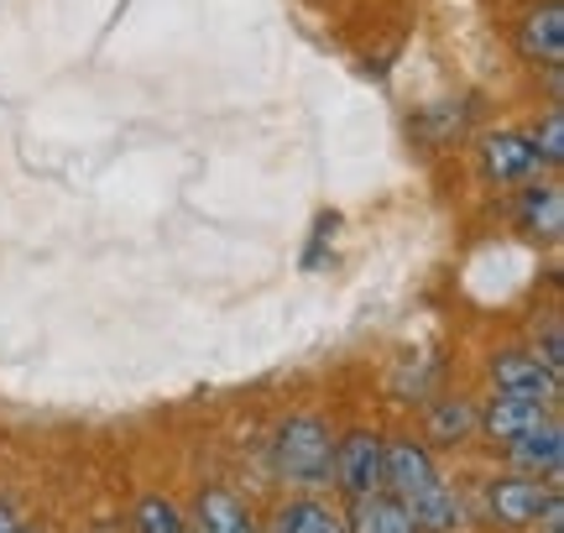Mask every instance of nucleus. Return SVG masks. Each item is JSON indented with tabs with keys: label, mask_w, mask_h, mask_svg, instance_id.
<instances>
[{
	"label": "nucleus",
	"mask_w": 564,
	"mask_h": 533,
	"mask_svg": "<svg viewBox=\"0 0 564 533\" xmlns=\"http://www.w3.org/2000/svg\"><path fill=\"white\" fill-rule=\"evenodd\" d=\"M137 533H188L183 513L167 497H141L137 502Z\"/></svg>",
	"instance_id": "obj_17"
},
{
	"label": "nucleus",
	"mask_w": 564,
	"mask_h": 533,
	"mask_svg": "<svg viewBox=\"0 0 564 533\" xmlns=\"http://www.w3.org/2000/svg\"><path fill=\"white\" fill-rule=\"evenodd\" d=\"M382 492L398 497L423 533L460 529V502L444 487L434 455L413 445V439H382Z\"/></svg>",
	"instance_id": "obj_1"
},
{
	"label": "nucleus",
	"mask_w": 564,
	"mask_h": 533,
	"mask_svg": "<svg viewBox=\"0 0 564 533\" xmlns=\"http://www.w3.org/2000/svg\"><path fill=\"white\" fill-rule=\"evenodd\" d=\"M188 533H199V529H188Z\"/></svg>",
	"instance_id": "obj_23"
},
{
	"label": "nucleus",
	"mask_w": 564,
	"mask_h": 533,
	"mask_svg": "<svg viewBox=\"0 0 564 533\" xmlns=\"http://www.w3.org/2000/svg\"><path fill=\"white\" fill-rule=\"evenodd\" d=\"M17 533H32V529H17Z\"/></svg>",
	"instance_id": "obj_22"
},
{
	"label": "nucleus",
	"mask_w": 564,
	"mask_h": 533,
	"mask_svg": "<svg viewBox=\"0 0 564 533\" xmlns=\"http://www.w3.org/2000/svg\"><path fill=\"white\" fill-rule=\"evenodd\" d=\"M345 529L350 533H423L419 523H413V513H408L392 492L356 497V502H350V518H345Z\"/></svg>",
	"instance_id": "obj_12"
},
{
	"label": "nucleus",
	"mask_w": 564,
	"mask_h": 533,
	"mask_svg": "<svg viewBox=\"0 0 564 533\" xmlns=\"http://www.w3.org/2000/svg\"><path fill=\"white\" fill-rule=\"evenodd\" d=\"M507 460H512V471H523V476H560V466H564V424L560 418H544L539 429L507 439Z\"/></svg>",
	"instance_id": "obj_10"
},
{
	"label": "nucleus",
	"mask_w": 564,
	"mask_h": 533,
	"mask_svg": "<svg viewBox=\"0 0 564 533\" xmlns=\"http://www.w3.org/2000/svg\"><path fill=\"white\" fill-rule=\"evenodd\" d=\"M528 529L533 533H564V492H549L544 508L528 518Z\"/></svg>",
	"instance_id": "obj_20"
},
{
	"label": "nucleus",
	"mask_w": 564,
	"mask_h": 533,
	"mask_svg": "<svg viewBox=\"0 0 564 533\" xmlns=\"http://www.w3.org/2000/svg\"><path fill=\"white\" fill-rule=\"evenodd\" d=\"M512 230L528 236V241H539V247H560L564 236V188L554 178H528L518 184L512 194Z\"/></svg>",
	"instance_id": "obj_4"
},
{
	"label": "nucleus",
	"mask_w": 564,
	"mask_h": 533,
	"mask_svg": "<svg viewBox=\"0 0 564 533\" xmlns=\"http://www.w3.org/2000/svg\"><path fill=\"white\" fill-rule=\"evenodd\" d=\"M533 356H539L554 377H564V329H560V319H549L544 325V346H533Z\"/></svg>",
	"instance_id": "obj_19"
},
{
	"label": "nucleus",
	"mask_w": 564,
	"mask_h": 533,
	"mask_svg": "<svg viewBox=\"0 0 564 533\" xmlns=\"http://www.w3.org/2000/svg\"><path fill=\"white\" fill-rule=\"evenodd\" d=\"M549 492H560V476H523V471H512V476H497V481L486 487V508L502 518L507 529H528V518L544 508Z\"/></svg>",
	"instance_id": "obj_7"
},
{
	"label": "nucleus",
	"mask_w": 564,
	"mask_h": 533,
	"mask_svg": "<svg viewBox=\"0 0 564 533\" xmlns=\"http://www.w3.org/2000/svg\"><path fill=\"white\" fill-rule=\"evenodd\" d=\"M272 466L293 487H324L329 466H335V434H329V424L314 418V413L288 418L278 429V439H272Z\"/></svg>",
	"instance_id": "obj_2"
},
{
	"label": "nucleus",
	"mask_w": 564,
	"mask_h": 533,
	"mask_svg": "<svg viewBox=\"0 0 564 533\" xmlns=\"http://www.w3.org/2000/svg\"><path fill=\"white\" fill-rule=\"evenodd\" d=\"M199 533H262L257 518L236 492L225 487H204L199 492Z\"/></svg>",
	"instance_id": "obj_14"
},
{
	"label": "nucleus",
	"mask_w": 564,
	"mask_h": 533,
	"mask_svg": "<svg viewBox=\"0 0 564 533\" xmlns=\"http://www.w3.org/2000/svg\"><path fill=\"white\" fill-rule=\"evenodd\" d=\"M335 230H340V209H324L319 220H314V230H308V251H303V272H314V266L324 262V251H329V241H335Z\"/></svg>",
	"instance_id": "obj_18"
},
{
	"label": "nucleus",
	"mask_w": 564,
	"mask_h": 533,
	"mask_svg": "<svg viewBox=\"0 0 564 533\" xmlns=\"http://www.w3.org/2000/svg\"><path fill=\"white\" fill-rule=\"evenodd\" d=\"M329 476H335V487H340L350 502L382 492V434L356 429V434H345V439H335V466H329Z\"/></svg>",
	"instance_id": "obj_5"
},
{
	"label": "nucleus",
	"mask_w": 564,
	"mask_h": 533,
	"mask_svg": "<svg viewBox=\"0 0 564 533\" xmlns=\"http://www.w3.org/2000/svg\"><path fill=\"white\" fill-rule=\"evenodd\" d=\"M429 434H434L440 445H460V439H470V434H476V403H465V398H444V403H434V413H429Z\"/></svg>",
	"instance_id": "obj_15"
},
{
	"label": "nucleus",
	"mask_w": 564,
	"mask_h": 533,
	"mask_svg": "<svg viewBox=\"0 0 564 533\" xmlns=\"http://www.w3.org/2000/svg\"><path fill=\"white\" fill-rule=\"evenodd\" d=\"M476 167H481V178L491 188H518V184H528V178L544 173L539 152H533V137L518 131V126L486 131L481 142H476Z\"/></svg>",
	"instance_id": "obj_3"
},
{
	"label": "nucleus",
	"mask_w": 564,
	"mask_h": 533,
	"mask_svg": "<svg viewBox=\"0 0 564 533\" xmlns=\"http://www.w3.org/2000/svg\"><path fill=\"white\" fill-rule=\"evenodd\" d=\"M544 418H554V403H544V398H523V392H502L497 388V398L486 403L481 413H476V429H486L491 439H518V434L539 429Z\"/></svg>",
	"instance_id": "obj_9"
},
{
	"label": "nucleus",
	"mask_w": 564,
	"mask_h": 533,
	"mask_svg": "<svg viewBox=\"0 0 564 533\" xmlns=\"http://www.w3.org/2000/svg\"><path fill=\"white\" fill-rule=\"evenodd\" d=\"M528 137H533V152H539L544 173H560L564 167V105H549Z\"/></svg>",
	"instance_id": "obj_16"
},
{
	"label": "nucleus",
	"mask_w": 564,
	"mask_h": 533,
	"mask_svg": "<svg viewBox=\"0 0 564 533\" xmlns=\"http://www.w3.org/2000/svg\"><path fill=\"white\" fill-rule=\"evenodd\" d=\"M476 100H444V105H423L419 116L408 121V131H413V142L429 146V152H449V146L460 142L465 131H470V110Z\"/></svg>",
	"instance_id": "obj_11"
},
{
	"label": "nucleus",
	"mask_w": 564,
	"mask_h": 533,
	"mask_svg": "<svg viewBox=\"0 0 564 533\" xmlns=\"http://www.w3.org/2000/svg\"><path fill=\"white\" fill-rule=\"evenodd\" d=\"M267 533H350V529H345V518L335 513L329 502H319V497H293V502H282L278 513H272Z\"/></svg>",
	"instance_id": "obj_13"
},
{
	"label": "nucleus",
	"mask_w": 564,
	"mask_h": 533,
	"mask_svg": "<svg viewBox=\"0 0 564 533\" xmlns=\"http://www.w3.org/2000/svg\"><path fill=\"white\" fill-rule=\"evenodd\" d=\"M21 523H17V513H11V502H0V533H17Z\"/></svg>",
	"instance_id": "obj_21"
},
{
	"label": "nucleus",
	"mask_w": 564,
	"mask_h": 533,
	"mask_svg": "<svg viewBox=\"0 0 564 533\" xmlns=\"http://www.w3.org/2000/svg\"><path fill=\"white\" fill-rule=\"evenodd\" d=\"M486 371H491V382L502 392H523V398H544V403H560L564 392V377H554L533 350H497L486 361Z\"/></svg>",
	"instance_id": "obj_8"
},
{
	"label": "nucleus",
	"mask_w": 564,
	"mask_h": 533,
	"mask_svg": "<svg viewBox=\"0 0 564 533\" xmlns=\"http://www.w3.org/2000/svg\"><path fill=\"white\" fill-rule=\"evenodd\" d=\"M512 42H518V53L528 63H539V68H560L564 63V6L560 0H539V6H528L518 26H512Z\"/></svg>",
	"instance_id": "obj_6"
}]
</instances>
